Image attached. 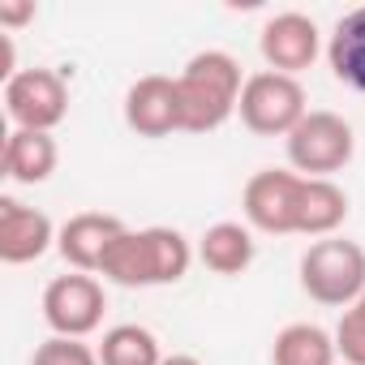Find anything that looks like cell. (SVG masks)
Masks as SVG:
<instances>
[{
    "instance_id": "cell-1",
    "label": "cell",
    "mask_w": 365,
    "mask_h": 365,
    "mask_svg": "<svg viewBox=\"0 0 365 365\" xmlns=\"http://www.w3.org/2000/svg\"><path fill=\"white\" fill-rule=\"evenodd\" d=\"M190 262H194V250L176 228H138V232L125 228L103 254L99 275L120 288H159V284L185 279Z\"/></svg>"
},
{
    "instance_id": "cell-2",
    "label": "cell",
    "mask_w": 365,
    "mask_h": 365,
    "mask_svg": "<svg viewBox=\"0 0 365 365\" xmlns=\"http://www.w3.org/2000/svg\"><path fill=\"white\" fill-rule=\"evenodd\" d=\"M245 78L237 56L228 52H198L185 69L176 73V95H180V125L185 133H215L241 103Z\"/></svg>"
},
{
    "instance_id": "cell-3",
    "label": "cell",
    "mask_w": 365,
    "mask_h": 365,
    "mask_svg": "<svg viewBox=\"0 0 365 365\" xmlns=\"http://www.w3.org/2000/svg\"><path fill=\"white\" fill-rule=\"evenodd\" d=\"M301 288L318 305H356L365 292V250L344 237H322L301 254Z\"/></svg>"
},
{
    "instance_id": "cell-4",
    "label": "cell",
    "mask_w": 365,
    "mask_h": 365,
    "mask_svg": "<svg viewBox=\"0 0 365 365\" xmlns=\"http://www.w3.org/2000/svg\"><path fill=\"white\" fill-rule=\"evenodd\" d=\"M237 112H241V125H245L250 133H258V138H288V133L309 116V108H305V86H301L297 78L271 73V69L250 73Z\"/></svg>"
},
{
    "instance_id": "cell-5",
    "label": "cell",
    "mask_w": 365,
    "mask_h": 365,
    "mask_svg": "<svg viewBox=\"0 0 365 365\" xmlns=\"http://www.w3.org/2000/svg\"><path fill=\"white\" fill-rule=\"evenodd\" d=\"M288 163L297 176H322L331 180V172L348 168L352 150H356V138H352V125L339 116V112H309L288 138Z\"/></svg>"
},
{
    "instance_id": "cell-6",
    "label": "cell",
    "mask_w": 365,
    "mask_h": 365,
    "mask_svg": "<svg viewBox=\"0 0 365 365\" xmlns=\"http://www.w3.org/2000/svg\"><path fill=\"white\" fill-rule=\"evenodd\" d=\"M5 112L14 129L52 133L69 116V86L56 69H18L5 82Z\"/></svg>"
},
{
    "instance_id": "cell-7",
    "label": "cell",
    "mask_w": 365,
    "mask_h": 365,
    "mask_svg": "<svg viewBox=\"0 0 365 365\" xmlns=\"http://www.w3.org/2000/svg\"><path fill=\"white\" fill-rule=\"evenodd\" d=\"M301 185L305 176L288 172V168H262L245 180L241 194V211L245 224L271 237H288L297 232V207H301Z\"/></svg>"
},
{
    "instance_id": "cell-8",
    "label": "cell",
    "mask_w": 365,
    "mask_h": 365,
    "mask_svg": "<svg viewBox=\"0 0 365 365\" xmlns=\"http://www.w3.org/2000/svg\"><path fill=\"white\" fill-rule=\"evenodd\" d=\"M103 309H108L103 284H99L95 275H86V271L56 275V279L43 288V322H48L56 335L86 339L91 331H99Z\"/></svg>"
},
{
    "instance_id": "cell-9",
    "label": "cell",
    "mask_w": 365,
    "mask_h": 365,
    "mask_svg": "<svg viewBox=\"0 0 365 365\" xmlns=\"http://www.w3.org/2000/svg\"><path fill=\"white\" fill-rule=\"evenodd\" d=\"M258 48H262V61L271 73H305L318 52H322V35H318V22L305 18V14H275L262 35H258Z\"/></svg>"
},
{
    "instance_id": "cell-10",
    "label": "cell",
    "mask_w": 365,
    "mask_h": 365,
    "mask_svg": "<svg viewBox=\"0 0 365 365\" xmlns=\"http://www.w3.org/2000/svg\"><path fill=\"white\" fill-rule=\"evenodd\" d=\"M125 125L138 138H168L180 125V95H176V78L163 73H146L125 91Z\"/></svg>"
},
{
    "instance_id": "cell-11",
    "label": "cell",
    "mask_w": 365,
    "mask_h": 365,
    "mask_svg": "<svg viewBox=\"0 0 365 365\" xmlns=\"http://www.w3.org/2000/svg\"><path fill=\"white\" fill-rule=\"evenodd\" d=\"M56 232L52 220L18 198H0V258H5L9 267H22V262H35L43 258L52 245H56Z\"/></svg>"
},
{
    "instance_id": "cell-12",
    "label": "cell",
    "mask_w": 365,
    "mask_h": 365,
    "mask_svg": "<svg viewBox=\"0 0 365 365\" xmlns=\"http://www.w3.org/2000/svg\"><path fill=\"white\" fill-rule=\"evenodd\" d=\"M125 232V224L116 215H103V211H82V215H69L56 232V250L61 258L73 267V271H86V275H99L103 267V254L112 250V241Z\"/></svg>"
},
{
    "instance_id": "cell-13",
    "label": "cell",
    "mask_w": 365,
    "mask_h": 365,
    "mask_svg": "<svg viewBox=\"0 0 365 365\" xmlns=\"http://www.w3.org/2000/svg\"><path fill=\"white\" fill-rule=\"evenodd\" d=\"M56 138L39 133V129H14L5 138V176L18 180V185H43V180L56 172Z\"/></svg>"
},
{
    "instance_id": "cell-14",
    "label": "cell",
    "mask_w": 365,
    "mask_h": 365,
    "mask_svg": "<svg viewBox=\"0 0 365 365\" xmlns=\"http://www.w3.org/2000/svg\"><path fill=\"white\" fill-rule=\"evenodd\" d=\"M348 220V194L335 180L305 176L301 185V207H297V232L301 237H335V228Z\"/></svg>"
},
{
    "instance_id": "cell-15",
    "label": "cell",
    "mask_w": 365,
    "mask_h": 365,
    "mask_svg": "<svg viewBox=\"0 0 365 365\" xmlns=\"http://www.w3.org/2000/svg\"><path fill=\"white\" fill-rule=\"evenodd\" d=\"M198 258L215 275H241L254 262V232H250V224H237V220L211 224L202 232V241H198Z\"/></svg>"
},
{
    "instance_id": "cell-16",
    "label": "cell",
    "mask_w": 365,
    "mask_h": 365,
    "mask_svg": "<svg viewBox=\"0 0 365 365\" xmlns=\"http://www.w3.org/2000/svg\"><path fill=\"white\" fill-rule=\"evenodd\" d=\"M327 65L344 86L365 95V5L335 22L331 43H327Z\"/></svg>"
},
{
    "instance_id": "cell-17",
    "label": "cell",
    "mask_w": 365,
    "mask_h": 365,
    "mask_svg": "<svg viewBox=\"0 0 365 365\" xmlns=\"http://www.w3.org/2000/svg\"><path fill=\"white\" fill-rule=\"evenodd\" d=\"M335 335L318 322H288L271 344V365H335Z\"/></svg>"
},
{
    "instance_id": "cell-18",
    "label": "cell",
    "mask_w": 365,
    "mask_h": 365,
    "mask_svg": "<svg viewBox=\"0 0 365 365\" xmlns=\"http://www.w3.org/2000/svg\"><path fill=\"white\" fill-rule=\"evenodd\" d=\"M99 365H163V352H159L155 331H146L138 322H120V327L103 331Z\"/></svg>"
},
{
    "instance_id": "cell-19",
    "label": "cell",
    "mask_w": 365,
    "mask_h": 365,
    "mask_svg": "<svg viewBox=\"0 0 365 365\" xmlns=\"http://www.w3.org/2000/svg\"><path fill=\"white\" fill-rule=\"evenodd\" d=\"M31 365H99V348H91L82 339H69V335H52L35 348Z\"/></svg>"
},
{
    "instance_id": "cell-20",
    "label": "cell",
    "mask_w": 365,
    "mask_h": 365,
    "mask_svg": "<svg viewBox=\"0 0 365 365\" xmlns=\"http://www.w3.org/2000/svg\"><path fill=\"white\" fill-rule=\"evenodd\" d=\"M335 352L344 356V365H365V309H361V305H348V309L339 314Z\"/></svg>"
},
{
    "instance_id": "cell-21",
    "label": "cell",
    "mask_w": 365,
    "mask_h": 365,
    "mask_svg": "<svg viewBox=\"0 0 365 365\" xmlns=\"http://www.w3.org/2000/svg\"><path fill=\"white\" fill-rule=\"evenodd\" d=\"M35 18V5H0V26H22Z\"/></svg>"
},
{
    "instance_id": "cell-22",
    "label": "cell",
    "mask_w": 365,
    "mask_h": 365,
    "mask_svg": "<svg viewBox=\"0 0 365 365\" xmlns=\"http://www.w3.org/2000/svg\"><path fill=\"white\" fill-rule=\"evenodd\" d=\"M163 365H202V361L190 356V352H172V356H163Z\"/></svg>"
},
{
    "instance_id": "cell-23",
    "label": "cell",
    "mask_w": 365,
    "mask_h": 365,
    "mask_svg": "<svg viewBox=\"0 0 365 365\" xmlns=\"http://www.w3.org/2000/svg\"><path fill=\"white\" fill-rule=\"evenodd\" d=\"M356 305H361V309H365V292H361V301H356Z\"/></svg>"
}]
</instances>
